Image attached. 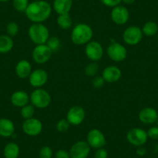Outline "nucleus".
I'll return each instance as SVG.
<instances>
[{
  "instance_id": "13",
  "label": "nucleus",
  "mask_w": 158,
  "mask_h": 158,
  "mask_svg": "<svg viewBox=\"0 0 158 158\" xmlns=\"http://www.w3.org/2000/svg\"><path fill=\"white\" fill-rule=\"evenodd\" d=\"M29 83L34 89H40L47 84L48 81V74L44 69L37 68L32 71L28 77Z\"/></svg>"
},
{
  "instance_id": "33",
  "label": "nucleus",
  "mask_w": 158,
  "mask_h": 158,
  "mask_svg": "<svg viewBox=\"0 0 158 158\" xmlns=\"http://www.w3.org/2000/svg\"><path fill=\"white\" fill-rule=\"evenodd\" d=\"M105 80L102 77V76H95L93 77V79H92V85H93L94 88L95 89H100V88L103 87V85H105Z\"/></svg>"
},
{
  "instance_id": "25",
  "label": "nucleus",
  "mask_w": 158,
  "mask_h": 158,
  "mask_svg": "<svg viewBox=\"0 0 158 158\" xmlns=\"http://www.w3.org/2000/svg\"><path fill=\"white\" fill-rule=\"evenodd\" d=\"M143 34L148 37L155 36L158 32V25L153 21H148L142 27Z\"/></svg>"
},
{
  "instance_id": "8",
  "label": "nucleus",
  "mask_w": 158,
  "mask_h": 158,
  "mask_svg": "<svg viewBox=\"0 0 158 158\" xmlns=\"http://www.w3.org/2000/svg\"><path fill=\"white\" fill-rule=\"evenodd\" d=\"M52 54L53 52L46 44L36 45L32 51V58L37 64H44L49 61Z\"/></svg>"
},
{
  "instance_id": "41",
  "label": "nucleus",
  "mask_w": 158,
  "mask_h": 158,
  "mask_svg": "<svg viewBox=\"0 0 158 158\" xmlns=\"http://www.w3.org/2000/svg\"><path fill=\"white\" fill-rule=\"evenodd\" d=\"M33 1H37V0H33Z\"/></svg>"
},
{
  "instance_id": "29",
  "label": "nucleus",
  "mask_w": 158,
  "mask_h": 158,
  "mask_svg": "<svg viewBox=\"0 0 158 158\" xmlns=\"http://www.w3.org/2000/svg\"><path fill=\"white\" fill-rule=\"evenodd\" d=\"M29 4V0H13V6L14 9L20 13H25Z\"/></svg>"
},
{
  "instance_id": "10",
  "label": "nucleus",
  "mask_w": 158,
  "mask_h": 158,
  "mask_svg": "<svg viewBox=\"0 0 158 158\" xmlns=\"http://www.w3.org/2000/svg\"><path fill=\"white\" fill-rule=\"evenodd\" d=\"M22 129L23 133L27 136H36L43 131V123L40 119L33 117L24 120Z\"/></svg>"
},
{
  "instance_id": "3",
  "label": "nucleus",
  "mask_w": 158,
  "mask_h": 158,
  "mask_svg": "<svg viewBox=\"0 0 158 158\" xmlns=\"http://www.w3.org/2000/svg\"><path fill=\"white\" fill-rule=\"evenodd\" d=\"M28 36L34 44H45L50 37L49 29L43 23H33L28 29Z\"/></svg>"
},
{
  "instance_id": "28",
  "label": "nucleus",
  "mask_w": 158,
  "mask_h": 158,
  "mask_svg": "<svg viewBox=\"0 0 158 158\" xmlns=\"http://www.w3.org/2000/svg\"><path fill=\"white\" fill-rule=\"evenodd\" d=\"M99 66L97 62L91 61L85 68V74L89 77H95L98 73Z\"/></svg>"
},
{
  "instance_id": "27",
  "label": "nucleus",
  "mask_w": 158,
  "mask_h": 158,
  "mask_svg": "<svg viewBox=\"0 0 158 158\" xmlns=\"http://www.w3.org/2000/svg\"><path fill=\"white\" fill-rule=\"evenodd\" d=\"M46 44L48 45V48L51 50L53 53L57 52L60 49V46H61L60 40L57 36H50Z\"/></svg>"
},
{
  "instance_id": "4",
  "label": "nucleus",
  "mask_w": 158,
  "mask_h": 158,
  "mask_svg": "<svg viewBox=\"0 0 158 158\" xmlns=\"http://www.w3.org/2000/svg\"><path fill=\"white\" fill-rule=\"evenodd\" d=\"M30 101L36 109H45L51 104V96L43 88L35 89L30 94Z\"/></svg>"
},
{
  "instance_id": "7",
  "label": "nucleus",
  "mask_w": 158,
  "mask_h": 158,
  "mask_svg": "<svg viewBox=\"0 0 158 158\" xmlns=\"http://www.w3.org/2000/svg\"><path fill=\"white\" fill-rule=\"evenodd\" d=\"M147 139L148 136L147 131L139 127L130 129L127 133V140L134 147H142L147 143Z\"/></svg>"
},
{
  "instance_id": "22",
  "label": "nucleus",
  "mask_w": 158,
  "mask_h": 158,
  "mask_svg": "<svg viewBox=\"0 0 158 158\" xmlns=\"http://www.w3.org/2000/svg\"><path fill=\"white\" fill-rule=\"evenodd\" d=\"M13 40L9 35H0V54H6L13 48Z\"/></svg>"
},
{
  "instance_id": "39",
  "label": "nucleus",
  "mask_w": 158,
  "mask_h": 158,
  "mask_svg": "<svg viewBox=\"0 0 158 158\" xmlns=\"http://www.w3.org/2000/svg\"><path fill=\"white\" fill-rule=\"evenodd\" d=\"M122 2L127 5H131L136 2V0H122Z\"/></svg>"
},
{
  "instance_id": "5",
  "label": "nucleus",
  "mask_w": 158,
  "mask_h": 158,
  "mask_svg": "<svg viewBox=\"0 0 158 158\" xmlns=\"http://www.w3.org/2000/svg\"><path fill=\"white\" fill-rule=\"evenodd\" d=\"M106 54L109 58L115 62H122L127 57V50L122 44L118 42H112L106 48Z\"/></svg>"
},
{
  "instance_id": "18",
  "label": "nucleus",
  "mask_w": 158,
  "mask_h": 158,
  "mask_svg": "<svg viewBox=\"0 0 158 158\" xmlns=\"http://www.w3.org/2000/svg\"><path fill=\"white\" fill-rule=\"evenodd\" d=\"M10 102L15 107L22 108L30 103V95L25 91H16L12 94Z\"/></svg>"
},
{
  "instance_id": "11",
  "label": "nucleus",
  "mask_w": 158,
  "mask_h": 158,
  "mask_svg": "<svg viewBox=\"0 0 158 158\" xmlns=\"http://www.w3.org/2000/svg\"><path fill=\"white\" fill-rule=\"evenodd\" d=\"M86 113L84 108L79 106H74L69 109L66 115L67 120L71 126L81 125L85 119Z\"/></svg>"
},
{
  "instance_id": "17",
  "label": "nucleus",
  "mask_w": 158,
  "mask_h": 158,
  "mask_svg": "<svg viewBox=\"0 0 158 158\" xmlns=\"http://www.w3.org/2000/svg\"><path fill=\"white\" fill-rule=\"evenodd\" d=\"M138 118L143 124L150 125L157 121L158 113L154 108L145 107L139 112Z\"/></svg>"
},
{
  "instance_id": "32",
  "label": "nucleus",
  "mask_w": 158,
  "mask_h": 158,
  "mask_svg": "<svg viewBox=\"0 0 158 158\" xmlns=\"http://www.w3.org/2000/svg\"><path fill=\"white\" fill-rule=\"evenodd\" d=\"M53 156V150L48 146H44L41 147L39 151V157L40 158H52Z\"/></svg>"
},
{
  "instance_id": "40",
  "label": "nucleus",
  "mask_w": 158,
  "mask_h": 158,
  "mask_svg": "<svg viewBox=\"0 0 158 158\" xmlns=\"http://www.w3.org/2000/svg\"><path fill=\"white\" fill-rule=\"evenodd\" d=\"M10 0H0V2H9Z\"/></svg>"
},
{
  "instance_id": "30",
  "label": "nucleus",
  "mask_w": 158,
  "mask_h": 158,
  "mask_svg": "<svg viewBox=\"0 0 158 158\" xmlns=\"http://www.w3.org/2000/svg\"><path fill=\"white\" fill-rule=\"evenodd\" d=\"M19 31V27L16 22H10L6 25V33L11 37L16 36Z\"/></svg>"
},
{
  "instance_id": "31",
  "label": "nucleus",
  "mask_w": 158,
  "mask_h": 158,
  "mask_svg": "<svg viewBox=\"0 0 158 158\" xmlns=\"http://www.w3.org/2000/svg\"><path fill=\"white\" fill-rule=\"evenodd\" d=\"M70 126L71 124L68 123L67 118H62V119L57 121V124H56V129L59 133H64L69 130Z\"/></svg>"
},
{
  "instance_id": "26",
  "label": "nucleus",
  "mask_w": 158,
  "mask_h": 158,
  "mask_svg": "<svg viewBox=\"0 0 158 158\" xmlns=\"http://www.w3.org/2000/svg\"><path fill=\"white\" fill-rule=\"evenodd\" d=\"M35 110H36V108L31 103L30 104L29 103L23 107L20 108V115L24 119H28L34 116Z\"/></svg>"
},
{
  "instance_id": "37",
  "label": "nucleus",
  "mask_w": 158,
  "mask_h": 158,
  "mask_svg": "<svg viewBox=\"0 0 158 158\" xmlns=\"http://www.w3.org/2000/svg\"><path fill=\"white\" fill-rule=\"evenodd\" d=\"M55 158H71V156L67 150H58L55 153Z\"/></svg>"
},
{
  "instance_id": "38",
  "label": "nucleus",
  "mask_w": 158,
  "mask_h": 158,
  "mask_svg": "<svg viewBox=\"0 0 158 158\" xmlns=\"http://www.w3.org/2000/svg\"><path fill=\"white\" fill-rule=\"evenodd\" d=\"M146 153H147V150L143 146L142 147H139L137 148V150H136V153H137V155H139L140 156H144L146 154Z\"/></svg>"
},
{
  "instance_id": "34",
  "label": "nucleus",
  "mask_w": 158,
  "mask_h": 158,
  "mask_svg": "<svg viewBox=\"0 0 158 158\" xmlns=\"http://www.w3.org/2000/svg\"><path fill=\"white\" fill-rule=\"evenodd\" d=\"M100 2L106 6L113 8V7L120 5L122 0H100Z\"/></svg>"
},
{
  "instance_id": "23",
  "label": "nucleus",
  "mask_w": 158,
  "mask_h": 158,
  "mask_svg": "<svg viewBox=\"0 0 158 158\" xmlns=\"http://www.w3.org/2000/svg\"><path fill=\"white\" fill-rule=\"evenodd\" d=\"M19 147L14 142H10L5 146L3 155L5 158H18L19 155Z\"/></svg>"
},
{
  "instance_id": "1",
  "label": "nucleus",
  "mask_w": 158,
  "mask_h": 158,
  "mask_svg": "<svg viewBox=\"0 0 158 158\" xmlns=\"http://www.w3.org/2000/svg\"><path fill=\"white\" fill-rule=\"evenodd\" d=\"M52 6L45 0H37L30 2L26 10L27 19L33 23H43L51 16Z\"/></svg>"
},
{
  "instance_id": "12",
  "label": "nucleus",
  "mask_w": 158,
  "mask_h": 158,
  "mask_svg": "<svg viewBox=\"0 0 158 158\" xmlns=\"http://www.w3.org/2000/svg\"><path fill=\"white\" fill-rule=\"evenodd\" d=\"M86 142L90 146L91 148L97 150L105 147L106 143V139L104 133L101 130L95 128L89 130L88 133Z\"/></svg>"
},
{
  "instance_id": "35",
  "label": "nucleus",
  "mask_w": 158,
  "mask_h": 158,
  "mask_svg": "<svg viewBox=\"0 0 158 158\" xmlns=\"http://www.w3.org/2000/svg\"><path fill=\"white\" fill-rule=\"evenodd\" d=\"M148 138L152 139H158V127H152L147 131Z\"/></svg>"
},
{
  "instance_id": "36",
  "label": "nucleus",
  "mask_w": 158,
  "mask_h": 158,
  "mask_svg": "<svg viewBox=\"0 0 158 158\" xmlns=\"http://www.w3.org/2000/svg\"><path fill=\"white\" fill-rule=\"evenodd\" d=\"M108 156H109V153L104 147L97 149L96 151L95 152V154H94L95 158H108Z\"/></svg>"
},
{
  "instance_id": "14",
  "label": "nucleus",
  "mask_w": 158,
  "mask_h": 158,
  "mask_svg": "<svg viewBox=\"0 0 158 158\" xmlns=\"http://www.w3.org/2000/svg\"><path fill=\"white\" fill-rule=\"evenodd\" d=\"M110 17L112 22L116 25H125L130 19V12L127 7L118 5L112 9Z\"/></svg>"
},
{
  "instance_id": "16",
  "label": "nucleus",
  "mask_w": 158,
  "mask_h": 158,
  "mask_svg": "<svg viewBox=\"0 0 158 158\" xmlns=\"http://www.w3.org/2000/svg\"><path fill=\"white\" fill-rule=\"evenodd\" d=\"M102 76L107 83H115L122 77V71L115 65H109L106 67L102 73Z\"/></svg>"
},
{
  "instance_id": "24",
  "label": "nucleus",
  "mask_w": 158,
  "mask_h": 158,
  "mask_svg": "<svg viewBox=\"0 0 158 158\" xmlns=\"http://www.w3.org/2000/svg\"><path fill=\"white\" fill-rule=\"evenodd\" d=\"M57 24L63 30H68L73 25V20L70 13L58 15L57 18Z\"/></svg>"
},
{
  "instance_id": "9",
  "label": "nucleus",
  "mask_w": 158,
  "mask_h": 158,
  "mask_svg": "<svg viewBox=\"0 0 158 158\" xmlns=\"http://www.w3.org/2000/svg\"><path fill=\"white\" fill-rule=\"evenodd\" d=\"M85 54L91 61L98 62L104 55V48L99 42L91 40L85 45Z\"/></svg>"
},
{
  "instance_id": "15",
  "label": "nucleus",
  "mask_w": 158,
  "mask_h": 158,
  "mask_svg": "<svg viewBox=\"0 0 158 158\" xmlns=\"http://www.w3.org/2000/svg\"><path fill=\"white\" fill-rule=\"evenodd\" d=\"M91 151L90 146L85 140H78L74 143L70 149L71 158H87Z\"/></svg>"
},
{
  "instance_id": "2",
  "label": "nucleus",
  "mask_w": 158,
  "mask_h": 158,
  "mask_svg": "<svg viewBox=\"0 0 158 158\" xmlns=\"http://www.w3.org/2000/svg\"><path fill=\"white\" fill-rule=\"evenodd\" d=\"M93 30L87 23H80L73 27L71 33V40L74 44L86 45L93 37Z\"/></svg>"
},
{
  "instance_id": "21",
  "label": "nucleus",
  "mask_w": 158,
  "mask_h": 158,
  "mask_svg": "<svg viewBox=\"0 0 158 158\" xmlns=\"http://www.w3.org/2000/svg\"><path fill=\"white\" fill-rule=\"evenodd\" d=\"M15 125L10 118H0V136L5 138L11 137L14 135Z\"/></svg>"
},
{
  "instance_id": "6",
  "label": "nucleus",
  "mask_w": 158,
  "mask_h": 158,
  "mask_svg": "<svg viewBox=\"0 0 158 158\" xmlns=\"http://www.w3.org/2000/svg\"><path fill=\"white\" fill-rule=\"evenodd\" d=\"M143 32L141 28L136 26H130L125 29L123 33V40L124 43L130 46L139 44L143 39Z\"/></svg>"
},
{
  "instance_id": "20",
  "label": "nucleus",
  "mask_w": 158,
  "mask_h": 158,
  "mask_svg": "<svg viewBox=\"0 0 158 158\" xmlns=\"http://www.w3.org/2000/svg\"><path fill=\"white\" fill-rule=\"evenodd\" d=\"M74 0H54L52 9L57 15L70 13Z\"/></svg>"
},
{
  "instance_id": "19",
  "label": "nucleus",
  "mask_w": 158,
  "mask_h": 158,
  "mask_svg": "<svg viewBox=\"0 0 158 158\" xmlns=\"http://www.w3.org/2000/svg\"><path fill=\"white\" fill-rule=\"evenodd\" d=\"M32 72V65L30 61L26 59L20 60L15 67V73L20 79L28 78Z\"/></svg>"
}]
</instances>
